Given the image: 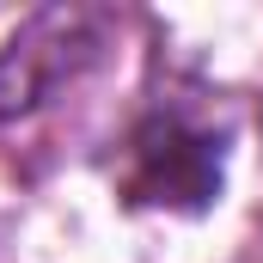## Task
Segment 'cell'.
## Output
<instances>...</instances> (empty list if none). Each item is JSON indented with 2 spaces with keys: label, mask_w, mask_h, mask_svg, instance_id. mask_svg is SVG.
<instances>
[{
  "label": "cell",
  "mask_w": 263,
  "mask_h": 263,
  "mask_svg": "<svg viewBox=\"0 0 263 263\" xmlns=\"http://www.w3.org/2000/svg\"><path fill=\"white\" fill-rule=\"evenodd\" d=\"M104 31L110 18L92 6H49L31 25H18L0 49V117H31L62 86H73L104 55Z\"/></svg>",
  "instance_id": "2"
},
{
  "label": "cell",
  "mask_w": 263,
  "mask_h": 263,
  "mask_svg": "<svg viewBox=\"0 0 263 263\" xmlns=\"http://www.w3.org/2000/svg\"><path fill=\"white\" fill-rule=\"evenodd\" d=\"M227 178V141L214 123H202L196 110H153L141 117L135 135L123 141L117 159V184L135 208H165V214H196L220 196Z\"/></svg>",
  "instance_id": "1"
}]
</instances>
